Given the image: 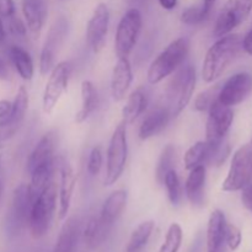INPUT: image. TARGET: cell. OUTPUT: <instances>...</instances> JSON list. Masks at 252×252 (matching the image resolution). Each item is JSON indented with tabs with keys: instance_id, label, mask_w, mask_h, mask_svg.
<instances>
[{
	"instance_id": "cell-1",
	"label": "cell",
	"mask_w": 252,
	"mask_h": 252,
	"mask_svg": "<svg viewBox=\"0 0 252 252\" xmlns=\"http://www.w3.org/2000/svg\"><path fill=\"white\" fill-rule=\"evenodd\" d=\"M241 41L239 34H226L220 37L207 52L202 68V78L206 83H213L221 76L229 65L240 53Z\"/></svg>"
},
{
	"instance_id": "cell-2",
	"label": "cell",
	"mask_w": 252,
	"mask_h": 252,
	"mask_svg": "<svg viewBox=\"0 0 252 252\" xmlns=\"http://www.w3.org/2000/svg\"><path fill=\"white\" fill-rule=\"evenodd\" d=\"M57 202V185L49 182L39 196L32 202L29 214L30 231L34 239L44 236L51 226Z\"/></svg>"
},
{
	"instance_id": "cell-3",
	"label": "cell",
	"mask_w": 252,
	"mask_h": 252,
	"mask_svg": "<svg viewBox=\"0 0 252 252\" xmlns=\"http://www.w3.org/2000/svg\"><path fill=\"white\" fill-rule=\"evenodd\" d=\"M187 53H189V41L186 38L181 37L172 41L150 64L148 70V81L155 85L171 75L184 63Z\"/></svg>"
},
{
	"instance_id": "cell-4",
	"label": "cell",
	"mask_w": 252,
	"mask_h": 252,
	"mask_svg": "<svg viewBox=\"0 0 252 252\" xmlns=\"http://www.w3.org/2000/svg\"><path fill=\"white\" fill-rule=\"evenodd\" d=\"M196 88V70L192 65L182 66L167 89L169 111L171 116L176 117L191 101Z\"/></svg>"
},
{
	"instance_id": "cell-5",
	"label": "cell",
	"mask_w": 252,
	"mask_h": 252,
	"mask_svg": "<svg viewBox=\"0 0 252 252\" xmlns=\"http://www.w3.org/2000/svg\"><path fill=\"white\" fill-rule=\"evenodd\" d=\"M127 123L125 121L116 127L107 150V169H106L105 185L112 186L123 174L127 162Z\"/></svg>"
},
{
	"instance_id": "cell-6",
	"label": "cell",
	"mask_w": 252,
	"mask_h": 252,
	"mask_svg": "<svg viewBox=\"0 0 252 252\" xmlns=\"http://www.w3.org/2000/svg\"><path fill=\"white\" fill-rule=\"evenodd\" d=\"M252 177V147L244 145L233 155L228 176L221 185L225 192H235L248 186Z\"/></svg>"
},
{
	"instance_id": "cell-7",
	"label": "cell",
	"mask_w": 252,
	"mask_h": 252,
	"mask_svg": "<svg viewBox=\"0 0 252 252\" xmlns=\"http://www.w3.org/2000/svg\"><path fill=\"white\" fill-rule=\"evenodd\" d=\"M142 14L138 9H129L118 24L115 49L118 58H127L139 38L142 30Z\"/></svg>"
},
{
	"instance_id": "cell-8",
	"label": "cell",
	"mask_w": 252,
	"mask_h": 252,
	"mask_svg": "<svg viewBox=\"0 0 252 252\" xmlns=\"http://www.w3.org/2000/svg\"><path fill=\"white\" fill-rule=\"evenodd\" d=\"M252 10V0H228L217 17L213 34L217 38L226 36L243 24Z\"/></svg>"
},
{
	"instance_id": "cell-9",
	"label": "cell",
	"mask_w": 252,
	"mask_h": 252,
	"mask_svg": "<svg viewBox=\"0 0 252 252\" xmlns=\"http://www.w3.org/2000/svg\"><path fill=\"white\" fill-rule=\"evenodd\" d=\"M66 33H68V21L63 16L58 17L49 27L41 52L39 71L42 75H47V73H49L54 66V61H56L59 49L63 46Z\"/></svg>"
},
{
	"instance_id": "cell-10",
	"label": "cell",
	"mask_w": 252,
	"mask_h": 252,
	"mask_svg": "<svg viewBox=\"0 0 252 252\" xmlns=\"http://www.w3.org/2000/svg\"><path fill=\"white\" fill-rule=\"evenodd\" d=\"M209 110L208 121H207L206 135L209 145L219 144L228 134L234 121V112L231 107L223 105L218 97L213 101Z\"/></svg>"
},
{
	"instance_id": "cell-11",
	"label": "cell",
	"mask_w": 252,
	"mask_h": 252,
	"mask_svg": "<svg viewBox=\"0 0 252 252\" xmlns=\"http://www.w3.org/2000/svg\"><path fill=\"white\" fill-rule=\"evenodd\" d=\"M70 73L71 65L69 62H61L52 68L43 93V110L46 113L53 112L59 98L65 93Z\"/></svg>"
},
{
	"instance_id": "cell-12",
	"label": "cell",
	"mask_w": 252,
	"mask_h": 252,
	"mask_svg": "<svg viewBox=\"0 0 252 252\" xmlns=\"http://www.w3.org/2000/svg\"><path fill=\"white\" fill-rule=\"evenodd\" d=\"M31 201L29 196V185H20L12 193L11 206L6 217V228L11 235H16L29 221Z\"/></svg>"
},
{
	"instance_id": "cell-13",
	"label": "cell",
	"mask_w": 252,
	"mask_h": 252,
	"mask_svg": "<svg viewBox=\"0 0 252 252\" xmlns=\"http://www.w3.org/2000/svg\"><path fill=\"white\" fill-rule=\"evenodd\" d=\"M252 93V75L238 73L229 78L218 94V100L228 107L239 105Z\"/></svg>"
},
{
	"instance_id": "cell-14",
	"label": "cell",
	"mask_w": 252,
	"mask_h": 252,
	"mask_svg": "<svg viewBox=\"0 0 252 252\" xmlns=\"http://www.w3.org/2000/svg\"><path fill=\"white\" fill-rule=\"evenodd\" d=\"M108 22H110V11H108L107 5L101 2L95 7L93 16L89 20L88 27H86L88 42L95 53H98L105 46Z\"/></svg>"
},
{
	"instance_id": "cell-15",
	"label": "cell",
	"mask_w": 252,
	"mask_h": 252,
	"mask_svg": "<svg viewBox=\"0 0 252 252\" xmlns=\"http://www.w3.org/2000/svg\"><path fill=\"white\" fill-rule=\"evenodd\" d=\"M29 108V93L25 86H20L14 102L11 112L5 118L0 120V140H5L16 133L24 121Z\"/></svg>"
},
{
	"instance_id": "cell-16",
	"label": "cell",
	"mask_w": 252,
	"mask_h": 252,
	"mask_svg": "<svg viewBox=\"0 0 252 252\" xmlns=\"http://www.w3.org/2000/svg\"><path fill=\"white\" fill-rule=\"evenodd\" d=\"M226 219L220 209L212 212L207 226V252H225Z\"/></svg>"
},
{
	"instance_id": "cell-17",
	"label": "cell",
	"mask_w": 252,
	"mask_h": 252,
	"mask_svg": "<svg viewBox=\"0 0 252 252\" xmlns=\"http://www.w3.org/2000/svg\"><path fill=\"white\" fill-rule=\"evenodd\" d=\"M132 80V66L128 58H118L111 78V95L116 102L125 98Z\"/></svg>"
},
{
	"instance_id": "cell-18",
	"label": "cell",
	"mask_w": 252,
	"mask_h": 252,
	"mask_svg": "<svg viewBox=\"0 0 252 252\" xmlns=\"http://www.w3.org/2000/svg\"><path fill=\"white\" fill-rule=\"evenodd\" d=\"M57 135L53 130L46 133L39 139L33 152L31 153L27 161V171L31 174L36 167L46 164V162L54 161V150H56Z\"/></svg>"
},
{
	"instance_id": "cell-19",
	"label": "cell",
	"mask_w": 252,
	"mask_h": 252,
	"mask_svg": "<svg viewBox=\"0 0 252 252\" xmlns=\"http://www.w3.org/2000/svg\"><path fill=\"white\" fill-rule=\"evenodd\" d=\"M22 14L30 32L37 37L43 27L47 15L44 0H22Z\"/></svg>"
},
{
	"instance_id": "cell-20",
	"label": "cell",
	"mask_w": 252,
	"mask_h": 252,
	"mask_svg": "<svg viewBox=\"0 0 252 252\" xmlns=\"http://www.w3.org/2000/svg\"><path fill=\"white\" fill-rule=\"evenodd\" d=\"M171 113L169 108L158 107L147 115L139 128V138L142 140L149 139L161 132L169 123Z\"/></svg>"
},
{
	"instance_id": "cell-21",
	"label": "cell",
	"mask_w": 252,
	"mask_h": 252,
	"mask_svg": "<svg viewBox=\"0 0 252 252\" xmlns=\"http://www.w3.org/2000/svg\"><path fill=\"white\" fill-rule=\"evenodd\" d=\"M127 204V192L123 189L112 192L103 203L100 213V219L106 226L112 228L115 221L121 217Z\"/></svg>"
},
{
	"instance_id": "cell-22",
	"label": "cell",
	"mask_w": 252,
	"mask_h": 252,
	"mask_svg": "<svg viewBox=\"0 0 252 252\" xmlns=\"http://www.w3.org/2000/svg\"><path fill=\"white\" fill-rule=\"evenodd\" d=\"M74 186H75V174L73 167L64 162L61 169V185H59V219H64L68 214Z\"/></svg>"
},
{
	"instance_id": "cell-23",
	"label": "cell",
	"mask_w": 252,
	"mask_h": 252,
	"mask_svg": "<svg viewBox=\"0 0 252 252\" xmlns=\"http://www.w3.org/2000/svg\"><path fill=\"white\" fill-rule=\"evenodd\" d=\"M206 184V167L204 165L189 170L186 181V194L189 201L193 206H201L203 203V189Z\"/></svg>"
},
{
	"instance_id": "cell-24",
	"label": "cell",
	"mask_w": 252,
	"mask_h": 252,
	"mask_svg": "<svg viewBox=\"0 0 252 252\" xmlns=\"http://www.w3.org/2000/svg\"><path fill=\"white\" fill-rule=\"evenodd\" d=\"M148 101H149V96H148L147 90L144 88H138L137 90L133 91L128 97L126 106L123 107V121L127 125L134 122L147 110Z\"/></svg>"
},
{
	"instance_id": "cell-25",
	"label": "cell",
	"mask_w": 252,
	"mask_h": 252,
	"mask_svg": "<svg viewBox=\"0 0 252 252\" xmlns=\"http://www.w3.org/2000/svg\"><path fill=\"white\" fill-rule=\"evenodd\" d=\"M79 239V221L71 217L62 228L58 240L52 252H75Z\"/></svg>"
},
{
	"instance_id": "cell-26",
	"label": "cell",
	"mask_w": 252,
	"mask_h": 252,
	"mask_svg": "<svg viewBox=\"0 0 252 252\" xmlns=\"http://www.w3.org/2000/svg\"><path fill=\"white\" fill-rule=\"evenodd\" d=\"M98 105V96L95 86L90 80H84L81 83V108L76 113V123H83L88 120Z\"/></svg>"
},
{
	"instance_id": "cell-27",
	"label": "cell",
	"mask_w": 252,
	"mask_h": 252,
	"mask_svg": "<svg viewBox=\"0 0 252 252\" xmlns=\"http://www.w3.org/2000/svg\"><path fill=\"white\" fill-rule=\"evenodd\" d=\"M111 228L101 221L100 217H93L89 219L84 229V240L90 249H96L106 240Z\"/></svg>"
},
{
	"instance_id": "cell-28",
	"label": "cell",
	"mask_w": 252,
	"mask_h": 252,
	"mask_svg": "<svg viewBox=\"0 0 252 252\" xmlns=\"http://www.w3.org/2000/svg\"><path fill=\"white\" fill-rule=\"evenodd\" d=\"M9 56L19 75L24 80H31L33 76V62L29 52L19 46H11Z\"/></svg>"
},
{
	"instance_id": "cell-29",
	"label": "cell",
	"mask_w": 252,
	"mask_h": 252,
	"mask_svg": "<svg viewBox=\"0 0 252 252\" xmlns=\"http://www.w3.org/2000/svg\"><path fill=\"white\" fill-rule=\"evenodd\" d=\"M154 226L155 224L153 220H145L140 223L130 234L126 252H142L144 250L150 236H152Z\"/></svg>"
},
{
	"instance_id": "cell-30",
	"label": "cell",
	"mask_w": 252,
	"mask_h": 252,
	"mask_svg": "<svg viewBox=\"0 0 252 252\" xmlns=\"http://www.w3.org/2000/svg\"><path fill=\"white\" fill-rule=\"evenodd\" d=\"M208 158V144L207 142H197L192 145L185 154V167L186 170H192L194 167L203 165Z\"/></svg>"
},
{
	"instance_id": "cell-31",
	"label": "cell",
	"mask_w": 252,
	"mask_h": 252,
	"mask_svg": "<svg viewBox=\"0 0 252 252\" xmlns=\"http://www.w3.org/2000/svg\"><path fill=\"white\" fill-rule=\"evenodd\" d=\"M182 228L180 224L172 223L167 230L165 240L158 252H179L182 245Z\"/></svg>"
},
{
	"instance_id": "cell-32",
	"label": "cell",
	"mask_w": 252,
	"mask_h": 252,
	"mask_svg": "<svg viewBox=\"0 0 252 252\" xmlns=\"http://www.w3.org/2000/svg\"><path fill=\"white\" fill-rule=\"evenodd\" d=\"M175 157V149L171 144L166 145V147L162 149L161 155H160L159 162H158L157 167V179L159 184H164L165 175L171 170L172 161H174Z\"/></svg>"
},
{
	"instance_id": "cell-33",
	"label": "cell",
	"mask_w": 252,
	"mask_h": 252,
	"mask_svg": "<svg viewBox=\"0 0 252 252\" xmlns=\"http://www.w3.org/2000/svg\"><path fill=\"white\" fill-rule=\"evenodd\" d=\"M164 184L166 186L167 196H169L170 202L174 206L179 204L180 199H181V184H180V179L175 170L171 169L165 175Z\"/></svg>"
},
{
	"instance_id": "cell-34",
	"label": "cell",
	"mask_w": 252,
	"mask_h": 252,
	"mask_svg": "<svg viewBox=\"0 0 252 252\" xmlns=\"http://www.w3.org/2000/svg\"><path fill=\"white\" fill-rule=\"evenodd\" d=\"M217 91H218V88H212L199 94L196 100H194V110L199 111V112L208 110L212 103H213V101L218 97L219 93L217 94Z\"/></svg>"
},
{
	"instance_id": "cell-35",
	"label": "cell",
	"mask_w": 252,
	"mask_h": 252,
	"mask_svg": "<svg viewBox=\"0 0 252 252\" xmlns=\"http://www.w3.org/2000/svg\"><path fill=\"white\" fill-rule=\"evenodd\" d=\"M241 243H243V234L241 230L235 226L234 224L226 223L225 228V244L231 251H236L240 248Z\"/></svg>"
},
{
	"instance_id": "cell-36",
	"label": "cell",
	"mask_w": 252,
	"mask_h": 252,
	"mask_svg": "<svg viewBox=\"0 0 252 252\" xmlns=\"http://www.w3.org/2000/svg\"><path fill=\"white\" fill-rule=\"evenodd\" d=\"M181 20L186 25H198L207 19L202 12L201 6H192L182 12Z\"/></svg>"
},
{
	"instance_id": "cell-37",
	"label": "cell",
	"mask_w": 252,
	"mask_h": 252,
	"mask_svg": "<svg viewBox=\"0 0 252 252\" xmlns=\"http://www.w3.org/2000/svg\"><path fill=\"white\" fill-rule=\"evenodd\" d=\"M101 166H102V153H101L100 147H95L90 153L88 162V171L89 174L95 176L100 172Z\"/></svg>"
},
{
	"instance_id": "cell-38",
	"label": "cell",
	"mask_w": 252,
	"mask_h": 252,
	"mask_svg": "<svg viewBox=\"0 0 252 252\" xmlns=\"http://www.w3.org/2000/svg\"><path fill=\"white\" fill-rule=\"evenodd\" d=\"M9 30L12 34L15 36H25L26 34V26L24 25V22L21 21L17 17H9Z\"/></svg>"
},
{
	"instance_id": "cell-39",
	"label": "cell",
	"mask_w": 252,
	"mask_h": 252,
	"mask_svg": "<svg viewBox=\"0 0 252 252\" xmlns=\"http://www.w3.org/2000/svg\"><path fill=\"white\" fill-rule=\"evenodd\" d=\"M15 4L14 0H0V16L11 17L14 16Z\"/></svg>"
},
{
	"instance_id": "cell-40",
	"label": "cell",
	"mask_w": 252,
	"mask_h": 252,
	"mask_svg": "<svg viewBox=\"0 0 252 252\" xmlns=\"http://www.w3.org/2000/svg\"><path fill=\"white\" fill-rule=\"evenodd\" d=\"M241 201L245 206L246 209L252 211V185L249 184L243 189V194H241Z\"/></svg>"
},
{
	"instance_id": "cell-41",
	"label": "cell",
	"mask_w": 252,
	"mask_h": 252,
	"mask_svg": "<svg viewBox=\"0 0 252 252\" xmlns=\"http://www.w3.org/2000/svg\"><path fill=\"white\" fill-rule=\"evenodd\" d=\"M12 102L9 100H0V120L6 117L11 112Z\"/></svg>"
},
{
	"instance_id": "cell-42",
	"label": "cell",
	"mask_w": 252,
	"mask_h": 252,
	"mask_svg": "<svg viewBox=\"0 0 252 252\" xmlns=\"http://www.w3.org/2000/svg\"><path fill=\"white\" fill-rule=\"evenodd\" d=\"M241 46H243V49L246 53L252 56V29L244 37V39L241 41Z\"/></svg>"
},
{
	"instance_id": "cell-43",
	"label": "cell",
	"mask_w": 252,
	"mask_h": 252,
	"mask_svg": "<svg viewBox=\"0 0 252 252\" xmlns=\"http://www.w3.org/2000/svg\"><path fill=\"white\" fill-rule=\"evenodd\" d=\"M216 1L217 0H203V2H202L201 9H202V12H203V15L206 19H208L209 15H211L214 5H216Z\"/></svg>"
},
{
	"instance_id": "cell-44",
	"label": "cell",
	"mask_w": 252,
	"mask_h": 252,
	"mask_svg": "<svg viewBox=\"0 0 252 252\" xmlns=\"http://www.w3.org/2000/svg\"><path fill=\"white\" fill-rule=\"evenodd\" d=\"M159 2L165 10H172L177 5V0H159Z\"/></svg>"
},
{
	"instance_id": "cell-45",
	"label": "cell",
	"mask_w": 252,
	"mask_h": 252,
	"mask_svg": "<svg viewBox=\"0 0 252 252\" xmlns=\"http://www.w3.org/2000/svg\"><path fill=\"white\" fill-rule=\"evenodd\" d=\"M7 76V69L5 66V63L2 62V59L0 58V78L1 79H6Z\"/></svg>"
},
{
	"instance_id": "cell-46",
	"label": "cell",
	"mask_w": 252,
	"mask_h": 252,
	"mask_svg": "<svg viewBox=\"0 0 252 252\" xmlns=\"http://www.w3.org/2000/svg\"><path fill=\"white\" fill-rule=\"evenodd\" d=\"M5 29H4V25H2L1 19H0V42H2L5 39Z\"/></svg>"
},
{
	"instance_id": "cell-47",
	"label": "cell",
	"mask_w": 252,
	"mask_h": 252,
	"mask_svg": "<svg viewBox=\"0 0 252 252\" xmlns=\"http://www.w3.org/2000/svg\"><path fill=\"white\" fill-rule=\"evenodd\" d=\"M2 191H4V186H2V182L0 181V198H1V194H2Z\"/></svg>"
},
{
	"instance_id": "cell-48",
	"label": "cell",
	"mask_w": 252,
	"mask_h": 252,
	"mask_svg": "<svg viewBox=\"0 0 252 252\" xmlns=\"http://www.w3.org/2000/svg\"><path fill=\"white\" fill-rule=\"evenodd\" d=\"M251 147H252V139H251Z\"/></svg>"
},
{
	"instance_id": "cell-49",
	"label": "cell",
	"mask_w": 252,
	"mask_h": 252,
	"mask_svg": "<svg viewBox=\"0 0 252 252\" xmlns=\"http://www.w3.org/2000/svg\"><path fill=\"white\" fill-rule=\"evenodd\" d=\"M0 161H1V158H0Z\"/></svg>"
},
{
	"instance_id": "cell-50",
	"label": "cell",
	"mask_w": 252,
	"mask_h": 252,
	"mask_svg": "<svg viewBox=\"0 0 252 252\" xmlns=\"http://www.w3.org/2000/svg\"><path fill=\"white\" fill-rule=\"evenodd\" d=\"M251 213H252V211H251Z\"/></svg>"
}]
</instances>
